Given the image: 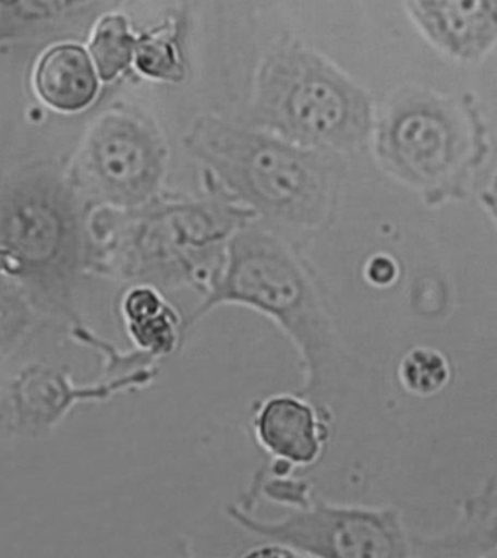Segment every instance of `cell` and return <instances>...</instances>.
Here are the masks:
<instances>
[{"instance_id":"cell-1","label":"cell","mask_w":497,"mask_h":558,"mask_svg":"<svg viewBox=\"0 0 497 558\" xmlns=\"http://www.w3.org/2000/svg\"><path fill=\"white\" fill-rule=\"evenodd\" d=\"M231 302L269 315L291 336L308 366V388H315L330 349L327 317L304 272L275 238L248 231L232 240L222 277L184 330L215 306Z\"/></svg>"},{"instance_id":"cell-2","label":"cell","mask_w":497,"mask_h":558,"mask_svg":"<svg viewBox=\"0 0 497 558\" xmlns=\"http://www.w3.org/2000/svg\"><path fill=\"white\" fill-rule=\"evenodd\" d=\"M190 144L223 179L267 214L306 220L324 198L322 171L291 145L232 125L205 121Z\"/></svg>"},{"instance_id":"cell-3","label":"cell","mask_w":497,"mask_h":558,"mask_svg":"<svg viewBox=\"0 0 497 558\" xmlns=\"http://www.w3.org/2000/svg\"><path fill=\"white\" fill-rule=\"evenodd\" d=\"M258 107L275 128L308 144H343L362 128V104L343 77L304 56L270 60Z\"/></svg>"},{"instance_id":"cell-4","label":"cell","mask_w":497,"mask_h":558,"mask_svg":"<svg viewBox=\"0 0 497 558\" xmlns=\"http://www.w3.org/2000/svg\"><path fill=\"white\" fill-rule=\"evenodd\" d=\"M3 268L41 291L50 310L69 311L68 284L75 262V223L54 189L25 185L3 203Z\"/></svg>"},{"instance_id":"cell-5","label":"cell","mask_w":497,"mask_h":558,"mask_svg":"<svg viewBox=\"0 0 497 558\" xmlns=\"http://www.w3.org/2000/svg\"><path fill=\"white\" fill-rule=\"evenodd\" d=\"M245 530L315 557L391 558L410 557L408 535L395 510L332 508L314 504L278 522L250 518L242 510H229Z\"/></svg>"},{"instance_id":"cell-6","label":"cell","mask_w":497,"mask_h":558,"mask_svg":"<svg viewBox=\"0 0 497 558\" xmlns=\"http://www.w3.org/2000/svg\"><path fill=\"white\" fill-rule=\"evenodd\" d=\"M85 168L95 187L121 203L145 201L161 175V150L153 133L126 116L104 119L90 134Z\"/></svg>"},{"instance_id":"cell-7","label":"cell","mask_w":497,"mask_h":558,"mask_svg":"<svg viewBox=\"0 0 497 558\" xmlns=\"http://www.w3.org/2000/svg\"><path fill=\"white\" fill-rule=\"evenodd\" d=\"M154 375L155 371L144 369L90 387H76L62 372L43 365L29 366L11 385L12 417L21 430H46L75 402L106 400L121 389L148 384Z\"/></svg>"},{"instance_id":"cell-8","label":"cell","mask_w":497,"mask_h":558,"mask_svg":"<svg viewBox=\"0 0 497 558\" xmlns=\"http://www.w3.org/2000/svg\"><path fill=\"white\" fill-rule=\"evenodd\" d=\"M386 142L392 162L423 180L444 174L456 155L451 125L426 106L403 108L388 125Z\"/></svg>"},{"instance_id":"cell-9","label":"cell","mask_w":497,"mask_h":558,"mask_svg":"<svg viewBox=\"0 0 497 558\" xmlns=\"http://www.w3.org/2000/svg\"><path fill=\"white\" fill-rule=\"evenodd\" d=\"M427 36L449 53L477 58L497 38V0H412Z\"/></svg>"},{"instance_id":"cell-10","label":"cell","mask_w":497,"mask_h":558,"mask_svg":"<svg viewBox=\"0 0 497 558\" xmlns=\"http://www.w3.org/2000/svg\"><path fill=\"white\" fill-rule=\"evenodd\" d=\"M256 432L263 447L291 464H311L322 447L313 410L298 398L267 401L257 415Z\"/></svg>"},{"instance_id":"cell-11","label":"cell","mask_w":497,"mask_h":558,"mask_svg":"<svg viewBox=\"0 0 497 558\" xmlns=\"http://www.w3.org/2000/svg\"><path fill=\"white\" fill-rule=\"evenodd\" d=\"M36 88L43 101L60 111L88 107L98 84L88 54L81 47H53L37 64Z\"/></svg>"},{"instance_id":"cell-12","label":"cell","mask_w":497,"mask_h":558,"mask_svg":"<svg viewBox=\"0 0 497 558\" xmlns=\"http://www.w3.org/2000/svg\"><path fill=\"white\" fill-rule=\"evenodd\" d=\"M129 335L140 349L163 356L174 352L179 340V315L150 288H135L124 296Z\"/></svg>"},{"instance_id":"cell-13","label":"cell","mask_w":497,"mask_h":558,"mask_svg":"<svg viewBox=\"0 0 497 558\" xmlns=\"http://www.w3.org/2000/svg\"><path fill=\"white\" fill-rule=\"evenodd\" d=\"M135 40L121 16H107L95 29L90 53L104 81L114 80L131 63Z\"/></svg>"},{"instance_id":"cell-14","label":"cell","mask_w":497,"mask_h":558,"mask_svg":"<svg viewBox=\"0 0 497 558\" xmlns=\"http://www.w3.org/2000/svg\"><path fill=\"white\" fill-rule=\"evenodd\" d=\"M400 375L410 391L429 396L448 383L449 369L447 361L435 350L416 349L404 357Z\"/></svg>"},{"instance_id":"cell-15","label":"cell","mask_w":497,"mask_h":558,"mask_svg":"<svg viewBox=\"0 0 497 558\" xmlns=\"http://www.w3.org/2000/svg\"><path fill=\"white\" fill-rule=\"evenodd\" d=\"M137 68L145 75L158 80H177L181 73L174 47L161 37H146L136 51Z\"/></svg>"},{"instance_id":"cell-16","label":"cell","mask_w":497,"mask_h":558,"mask_svg":"<svg viewBox=\"0 0 497 558\" xmlns=\"http://www.w3.org/2000/svg\"><path fill=\"white\" fill-rule=\"evenodd\" d=\"M265 493L270 499L276 501L300 505L301 508H306V506L311 505L308 500V486L305 483L292 482V480L280 477L267 483Z\"/></svg>"},{"instance_id":"cell-17","label":"cell","mask_w":497,"mask_h":558,"mask_svg":"<svg viewBox=\"0 0 497 558\" xmlns=\"http://www.w3.org/2000/svg\"><path fill=\"white\" fill-rule=\"evenodd\" d=\"M395 271L396 268L392 266L390 259L377 258L371 264V280L375 283H390L392 277H395Z\"/></svg>"}]
</instances>
